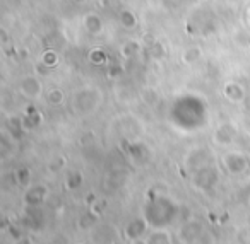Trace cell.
I'll return each instance as SVG.
<instances>
[{
	"label": "cell",
	"mask_w": 250,
	"mask_h": 244,
	"mask_svg": "<svg viewBox=\"0 0 250 244\" xmlns=\"http://www.w3.org/2000/svg\"><path fill=\"white\" fill-rule=\"evenodd\" d=\"M101 227H98L93 232V243L94 244H111L113 241V232L110 229H106V232H101Z\"/></svg>",
	"instance_id": "obj_4"
},
{
	"label": "cell",
	"mask_w": 250,
	"mask_h": 244,
	"mask_svg": "<svg viewBox=\"0 0 250 244\" xmlns=\"http://www.w3.org/2000/svg\"><path fill=\"white\" fill-rule=\"evenodd\" d=\"M130 244H149L147 241H144V239H141V237H136V239H132V243Z\"/></svg>",
	"instance_id": "obj_8"
},
{
	"label": "cell",
	"mask_w": 250,
	"mask_h": 244,
	"mask_svg": "<svg viewBox=\"0 0 250 244\" xmlns=\"http://www.w3.org/2000/svg\"><path fill=\"white\" fill-rule=\"evenodd\" d=\"M147 243L149 244H173V241H171L170 232H167V230H156V232H153L149 236Z\"/></svg>",
	"instance_id": "obj_3"
},
{
	"label": "cell",
	"mask_w": 250,
	"mask_h": 244,
	"mask_svg": "<svg viewBox=\"0 0 250 244\" xmlns=\"http://www.w3.org/2000/svg\"><path fill=\"white\" fill-rule=\"evenodd\" d=\"M146 222H144L143 219H137L134 220L132 224H130L129 227H127V236L130 237V239H136V237L143 236L144 232H146Z\"/></svg>",
	"instance_id": "obj_2"
},
{
	"label": "cell",
	"mask_w": 250,
	"mask_h": 244,
	"mask_svg": "<svg viewBox=\"0 0 250 244\" xmlns=\"http://www.w3.org/2000/svg\"><path fill=\"white\" fill-rule=\"evenodd\" d=\"M236 243L238 244H250V225L242 227V229L236 232Z\"/></svg>",
	"instance_id": "obj_5"
},
{
	"label": "cell",
	"mask_w": 250,
	"mask_h": 244,
	"mask_svg": "<svg viewBox=\"0 0 250 244\" xmlns=\"http://www.w3.org/2000/svg\"><path fill=\"white\" fill-rule=\"evenodd\" d=\"M201 243H197V244H214L212 243V239H211V236H209V234H202L201 236Z\"/></svg>",
	"instance_id": "obj_6"
},
{
	"label": "cell",
	"mask_w": 250,
	"mask_h": 244,
	"mask_svg": "<svg viewBox=\"0 0 250 244\" xmlns=\"http://www.w3.org/2000/svg\"><path fill=\"white\" fill-rule=\"evenodd\" d=\"M204 234V229L199 222L192 220V222H187L180 230V237L185 244H195V241L201 239V236Z\"/></svg>",
	"instance_id": "obj_1"
},
{
	"label": "cell",
	"mask_w": 250,
	"mask_h": 244,
	"mask_svg": "<svg viewBox=\"0 0 250 244\" xmlns=\"http://www.w3.org/2000/svg\"><path fill=\"white\" fill-rule=\"evenodd\" d=\"M14 244H33V243H31V239H29V237H19Z\"/></svg>",
	"instance_id": "obj_7"
}]
</instances>
